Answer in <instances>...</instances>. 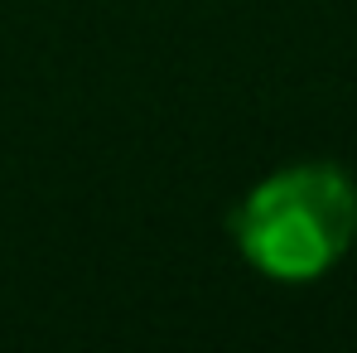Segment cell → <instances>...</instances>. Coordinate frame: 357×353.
Listing matches in <instances>:
<instances>
[{"mask_svg": "<svg viewBox=\"0 0 357 353\" xmlns=\"http://www.w3.org/2000/svg\"><path fill=\"white\" fill-rule=\"evenodd\" d=\"M241 257L275 281L324 276L357 237V189L338 165H290L232 213Z\"/></svg>", "mask_w": 357, "mask_h": 353, "instance_id": "obj_1", "label": "cell"}]
</instances>
